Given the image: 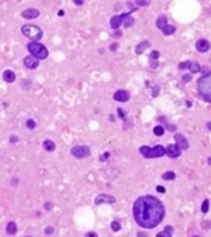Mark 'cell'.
I'll return each mask as SVG.
<instances>
[{
    "mask_svg": "<svg viewBox=\"0 0 211 237\" xmlns=\"http://www.w3.org/2000/svg\"><path fill=\"white\" fill-rule=\"evenodd\" d=\"M132 215L138 226L144 229H152L156 227L165 218V206L158 198L144 195L135 201Z\"/></svg>",
    "mask_w": 211,
    "mask_h": 237,
    "instance_id": "1",
    "label": "cell"
},
{
    "mask_svg": "<svg viewBox=\"0 0 211 237\" xmlns=\"http://www.w3.org/2000/svg\"><path fill=\"white\" fill-rule=\"evenodd\" d=\"M121 35H122V32H121V31H118V30H117V31L113 34V37H114V38H120Z\"/></svg>",
    "mask_w": 211,
    "mask_h": 237,
    "instance_id": "41",
    "label": "cell"
},
{
    "mask_svg": "<svg viewBox=\"0 0 211 237\" xmlns=\"http://www.w3.org/2000/svg\"><path fill=\"white\" fill-rule=\"evenodd\" d=\"M190 63H191V60H185V62H180V63H179V69H180V70H186V69H189V67H190Z\"/></svg>",
    "mask_w": 211,
    "mask_h": 237,
    "instance_id": "25",
    "label": "cell"
},
{
    "mask_svg": "<svg viewBox=\"0 0 211 237\" xmlns=\"http://www.w3.org/2000/svg\"><path fill=\"white\" fill-rule=\"evenodd\" d=\"M17 140H18V139H17L16 136H11V138H10V142H11V143H16Z\"/></svg>",
    "mask_w": 211,
    "mask_h": 237,
    "instance_id": "44",
    "label": "cell"
},
{
    "mask_svg": "<svg viewBox=\"0 0 211 237\" xmlns=\"http://www.w3.org/2000/svg\"><path fill=\"white\" fill-rule=\"evenodd\" d=\"M156 191H158V192H160V194H165V192H166L165 187H162V185H158V187H156Z\"/></svg>",
    "mask_w": 211,
    "mask_h": 237,
    "instance_id": "35",
    "label": "cell"
},
{
    "mask_svg": "<svg viewBox=\"0 0 211 237\" xmlns=\"http://www.w3.org/2000/svg\"><path fill=\"white\" fill-rule=\"evenodd\" d=\"M176 31V27L170 26V24H168V26L165 27L163 30H162V32H163V35H172L173 32Z\"/></svg>",
    "mask_w": 211,
    "mask_h": 237,
    "instance_id": "22",
    "label": "cell"
},
{
    "mask_svg": "<svg viewBox=\"0 0 211 237\" xmlns=\"http://www.w3.org/2000/svg\"><path fill=\"white\" fill-rule=\"evenodd\" d=\"M94 203L96 205H101V203H116V198L108 194H100L94 198Z\"/></svg>",
    "mask_w": 211,
    "mask_h": 237,
    "instance_id": "7",
    "label": "cell"
},
{
    "mask_svg": "<svg viewBox=\"0 0 211 237\" xmlns=\"http://www.w3.org/2000/svg\"><path fill=\"white\" fill-rule=\"evenodd\" d=\"M208 205H210V201L206 199V201L203 202V205H201V212H203V213H207V212H208Z\"/></svg>",
    "mask_w": 211,
    "mask_h": 237,
    "instance_id": "26",
    "label": "cell"
},
{
    "mask_svg": "<svg viewBox=\"0 0 211 237\" xmlns=\"http://www.w3.org/2000/svg\"><path fill=\"white\" fill-rule=\"evenodd\" d=\"M113 98L116 101H118V103H127L130 100V93L127 91V90H117V91L114 93Z\"/></svg>",
    "mask_w": 211,
    "mask_h": 237,
    "instance_id": "10",
    "label": "cell"
},
{
    "mask_svg": "<svg viewBox=\"0 0 211 237\" xmlns=\"http://www.w3.org/2000/svg\"><path fill=\"white\" fill-rule=\"evenodd\" d=\"M70 154L76 158H86L90 156V149L87 146H75L70 149Z\"/></svg>",
    "mask_w": 211,
    "mask_h": 237,
    "instance_id": "6",
    "label": "cell"
},
{
    "mask_svg": "<svg viewBox=\"0 0 211 237\" xmlns=\"http://www.w3.org/2000/svg\"><path fill=\"white\" fill-rule=\"evenodd\" d=\"M44 208H45V211H52L53 203H52V202H45V205H44Z\"/></svg>",
    "mask_w": 211,
    "mask_h": 237,
    "instance_id": "32",
    "label": "cell"
},
{
    "mask_svg": "<svg viewBox=\"0 0 211 237\" xmlns=\"http://www.w3.org/2000/svg\"><path fill=\"white\" fill-rule=\"evenodd\" d=\"M27 237H31V236H27Z\"/></svg>",
    "mask_w": 211,
    "mask_h": 237,
    "instance_id": "50",
    "label": "cell"
},
{
    "mask_svg": "<svg viewBox=\"0 0 211 237\" xmlns=\"http://www.w3.org/2000/svg\"><path fill=\"white\" fill-rule=\"evenodd\" d=\"M162 178H163L165 181H173V180L176 178V174L173 171H166L162 174Z\"/></svg>",
    "mask_w": 211,
    "mask_h": 237,
    "instance_id": "21",
    "label": "cell"
},
{
    "mask_svg": "<svg viewBox=\"0 0 211 237\" xmlns=\"http://www.w3.org/2000/svg\"><path fill=\"white\" fill-rule=\"evenodd\" d=\"M120 229H121V224H120V222L114 220V222L111 223V230H113V232H118Z\"/></svg>",
    "mask_w": 211,
    "mask_h": 237,
    "instance_id": "27",
    "label": "cell"
},
{
    "mask_svg": "<svg viewBox=\"0 0 211 237\" xmlns=\"http://www.w3.org/2000/svg\"><path fill=\"white\" fill-rule=\"evenodd\" d=\"M21 15L24 18H27V20H32V18H38L40 17V11L37 9H27V10H24L21 13Z\"/></svg>",
    "mask_w": 211,
    "mask_h": 237,
    "instance_id": "13",
    "label": "cell"
},
{
    "mask_svg": "<svg viewBox=\"0 0 211 237\" xmlns=\"http://www.w3.org/2000/svg\"><path fill=\"white\" fill-rule=\"evenodd\" d=\"M45 233H47V234H52V233H53V227L48 226V227L45 229Z\"/></svg>",
    "mask_w": 211,
    "mask_h": 237,
    "instance_id": "38",
    "label": "cell"
},
{
    "mask_svg": "<svg viewBox=\"0 0 211 237\" xmlns=\"http://www.w3.org/2000/svg\"><path fill=\"white\" fill-rule=\"evenodd\" d=\"M11 184H13V185H16V184H17V178H13V181H11Z\"/></svg>",
    "mask_w": 211,
    "mask_h": 237,
    "instance_id": "47",
    "label": "cell"
},
{
    "mask_svg": "<svg viewBox=\"0 0 211 237\" xmlns=\"http://www.w3.org/2000/svg\"><path fill=\"white\" fill-rule=\"evenodd\" d=\"M117 48H118V44H113V45H111V48H110V49H111V51H116V49H117Z\"/></svg>",
    "mask_w": 211,
    "mask_h": 237,
    "instance_id": "42",
    "label": "cell"
},
{
    "mask_svg": "<svg viewBox=\"0 0 211 237\" xmlns=\"http://www.w3.org/2000/svg\"><path fill=\"white\" fill-rule=\"evenodd\" d=\"M108 157H110V153H108V152L103 153V156H101V161H106V160H107Z\"/></svg>",
    "mask_w": 211,
    "mask_h": 237,
    "instance_id": "39",
    "label": "cell"
},
{
    "mask_svg": "<svg viewBox=\"0 0 211 237\" xmlns=\"http://www.w3.org/2000/svg\"><path fill=\"white\" fill-rule=\"evenodd\" d=\"M193 237H198V236H193Z\"/></svg>",
    "mask_w": 211,
    "mask_h": 237,
    "instance_id": "49",
    "label": "cell"
},
{
    "mask_svg": "<svg viewBox=\"0 0 211 237\" xmlns=\"http://www.w3.org/2000/svg\"><path fill=\"white\" fill-rule=\"evenodd\" d=\"M6 233L10 234V236L16 234V233H17V224L14 223V222H9L7 226H6Z\"/></svg>",
    "mask_w": 211,
    "mask_h": 237,
    "instance_id": "18",
    "label": "cell"
},
{
    "mask_svg": "<svg viewBox=\"0 0 211 237\" xmlns=\"http://www.w3.org/2000/svg\"><path fill=\"white\" fill-rule=\"evenodd\" d=\"M189 69H190V72H191V75H193V73H198V72L201 70V66L198 65V62H191Z\"/></svg>",
    "mask_w": 211,
    "mask_h": 237,
    "instance_id": "23",
    "label": "cell"
},
{
    "mask_svg": "<svg viewBox=\"0 0 211 237\" xmlns=\"http://www.w3.org/2000/svg\"><path fill=\"white\" fill-rule=\"evenodd\" d=\"M26 125H27L28 129H34V128H35V122H34L32 119H28V121L26 122Z\"/></svg>",
    "mask_w": 211,
    "mask_h": 237,
    "instance_id": "31",
    "label": "cell"
},
{
    "mask_svg": "<svg viewBox=\"0 0 211 237\" xmlns=\"http://www.w3.org/2000/svg\"><path fill=\"white\" fill-rule=\"evenodd\" d=\"M159 51H154V52H151V55H149V60H158L159 58Z\"/></svg>",
    "mask_w": 211,
    "mask_h": 237,
    "instance_id": "28",
    "label": "cell"
},
{
    "mask_svg": "<svg viewBox=\"0 0 211 237\" xmlns=\"http://www.w3.org/2000/svg\"><path fill=\"white\" fill-rule=\"evenodd\" d=\"M198 87V94L200 97L206 101V103H211V75H203L197 81Z\"/></svg>",
    "mask_w": 211,
    "mask_h": 237,
    "instance_id": "2",
    "label": "cell"
},
{
    "mask_svg": "<svg viewBox=\"0 0 211 237\" xmlns=\"http://www.w3.org/2000/svg\"><path fill=\"white\" fill-rule=\"evenodd\" d=\"M165 154H168L170 158H177V157H180L182 150L176 145H168L166 149H165Z\"/></svg>",
    "mask_w": 211,
    "mask_h": 237,
    "instance_id": "9",
    "label": "cell"
},
{
    "mask_svg": "<svg viewBox=\"0 0 211 237\" xmlns=\"http://www.w3.org/2000/svg\"><path fill=\"white\" fill-rule=\"evenodd\" d=\"M149 46H151V42H149V41H142V42H139V44L137 45L135 53H137V55H142Z\"/></svg>",
    "mask_w": 211,
    "mask_h": 237,
    "instance_id": "15",
    "label": "cell"
},
{
    "mask_svg": "<svg viewBox=\"0 0 211 237\" xmlns=\"http://www.w3.org/2000/svg\"><path fill=\"white\" fill-rule=\"evenodd\" d=\"M117 112H118V117L121 119L125 118V114H124V111H122V109H120V108H118V109H117Z\"/></svg>",
    "mask_w": 211,
    "mask_h": 237,
    "instance_id": "37",
    "label": "cell"
},
{
    "mask_svg": "<svg viewBox=\"0 0 211 237\" xmlns=\"http://www.w3.org/2000/svg\"><path fill=\"white\" fill-rule=\"evenodd\" d=\"M166 26H168V18H166V15H159L158 18H156V27H158L159 30H163Z\"/></svg>",
    "mask_w": 211,
    "mask_h": 237,
    "instance_id": "17",
    "label": "cell"
},
{
    "mask_svg": "<svg viewBox=\"0 0 211 237\" xmlns=\"http://www.w3.org/2000/svg\"><path fill=\"white\" fill-rule=\"evenodd\" d=\"M42 147H44L47 152H53V150H55V143H53L51 139H45L44 143H42Z\"/></svg>",
    "mask_w": 211,
    "mask_h": 237,
    "instance_id": "19",
    "label": "cell"
},
{
    "mask_svg": "<svg viewBox=\"0 0 211 237\" xmlns=\"http://www.w3.org/2000/svg\"><path fill=\"white\" fill-rule=\"evenodd\" d=\"M165 230H166V232H169V233H172V230H173V229H172L170 226H168V227H166Z\"/></svg>",
    "mask_w": 211,
    "mask_h": 237,
    "instance_id": "46",
    "label": "cell"
},
{
    "mask_svg": "<svg viewBox=\"0 0 211 237\" xmlns=\"http://www.w3.org/2000/svg\"><path fill=\"white\" fill-rule=\"evenodd\" d=\"M138 237H145V234H142V233H138Z\"/></svg>",
    "mask_w": 211,
    "mask_h": 237,
    "instance_id": "48",
    "label": "cell"
},
{
    "mask_svg": "<svg viewBox=\"0 0 211 237\" xmlns=\"http://www.w3.org/2000/svg\"><path fill=\"white\" fill-rule=\"evenodd\" d=\"M38 65H40V60L35 59L34 56H27V58H24V66H26L28 70H34V69H37Z\"/></svg>",
    "mask_w": 211,
    "mask_h": 237,
    "instance_id": "11",
    "label": "cell"
},
{
    "mask_svg": "<svg viewBox=\"0 0 211 237\" xmlns=\"http://www.w3.org/2000/svg\"><path fill=\"white\" fill-rule=\"evenodd\" d=\"M21 32H23L24 37L30 38L31 42H38V40L42 37V30H41L40 27L32 26V24H26V26H23Z\"/></svg>",
    "mask_w": 211,
    "mask_h": 237,
    "instance_id": "5",
    "label": "cell"
},
{
    "mask_svg": "<svg viewBox=\"0 0 211 237\" xmlns=\"http://www.w3.org/2000/svg\"><path fill=\"white\" fill-rule=\"evenodd\" d=\"M149 65H151V69L155 70L158 67V60H149Z\"/></svg>",
    "mask_w": 211,
    "mask_h": 237,
    "instance_id": "33",
    "label": "cell"
},
{
    "mask_svg": "<svg viewBox=\"0 0 211 237\" xmlns=\"http://www.w3.org/2000/svg\"><path fill=\"white\" fill-rule=\"evenodd\" d=\"M85 237H99V236H97V233H94V232H89V233H86Z\"/></svg>",
    "mask_w": 211,
    "mask_h": 237,
    "instance_id": "40",
    "label": "cell"
},
{
    "mask_svg": "<svg viewBox=\"0 0 211 237\" xmlns=\"http://www.w3.org/2000/svg\"><path fill=\"white\" fill-rule=\"evenodd\" d=\"M75 4H78V6H82V4H83V0H75Z\"/></svg>",
    "mask_w": 211,
    "mask_h": 237,
    "instance_id": "45",
    "label": "cell"
},
{
    "mask_svg": "<svg viewBox=\"0 0 211 237\" xmlns=\"http://www.w3.org/2000/svg\"><path fill=\"white\" fill-rule=\"evenodd\" d=\"M3 79H4V81H7V83H14L16 81V73H14L13 70H4Z\"/></svg>",
    "mask_w": 211,
    "mask_h": 237,
    "instance_id": "16",
    "label": "cell"
},
{
    "mask_svg": "<svg viewBox=\"0 0 211 237\" xmlns=\"http://www.w3.org/2000/svg\"><path fill=\"white\" fill-rule=\"evenodd\" d=\"M139 153L144 156L145 158H156L165 156V147L160 145H156L154 147L149 146H141L139 147Z\"/></svg>",
    "mask_w": 211,
    "mask_h": 237,
    "instance_id": "4",
    "label": "cell"
},
{
    "mask_svg": "<svg viewBox=\"0 0 211 237\" xmlns=\"http://www.w3.org/2000/svg\"><path fill=\"white\" fill-rule=\"evenodd\" d=\"M27 49L31 56H34L35 59L42 60V59H47L48 58V49L45 48V45H42L41 42H30L27 45Z\"/></svg>",
    "mask_w": 211,
    "mask_h": 237,
    "instance_id": "3",
    "label": "cell"
},
{
    "mask_svg": "<svg viewBox=\"0 0 211 237\" xmlns=\"http://www.w3.org/2000/svg\"><path fill=\"white\" fill-rule=\"evenodd\" d=\"M159 94V86H155L154 89H152V97H156Z\"/></svg>",
    "mask_w": 211,
    "mask_h": 237,
    "instance_id": "34",
    "label": "cell"
},
{
    "mask_svg": "<svg viewBox=\"0 0 211 237\" xmlns=\"http://www.w3.org/2000/svg\"><path fill=\"white\" fill-rule=\"evenodd\" d=\"M23 87H24V89H27V87H31V83H28V81H24V83H23Z\"/></svg>",
    "mask_w": 211,
    "mask_h": 237,
    "instance_id": "43",
    "label": "cell"
},
{
    "mask_svg": "<svg viewBox=\"0 0 211 237\" xmlns=\"http://www.w3.org/2000/svg\"><path fill=\"white\" fill-rule=\"evenodd\" d=\"M154 133H155L156 136H162V135L165 133V128H163L162 125H156V126L154 128Z\"/></svg>",
    "mask_w": 211,
    "mask_h": 237,
    "instance_id": "24",
    "label": "cell"
},
{
    "mask_svg": "<svg viewBox=\"0 0 211 237\" xmlns=\"http://www.w3.org/2000/svg\"><path fill=\"white\" fill-rule=\"evenodd\" d=\"M135 4H137L138 7H145V6H149V1H148V0H144V1H142V0H137Z\"/></svg>",
    "mask_w": 211,
    "mask_h": 237,
    "instance_id": "29",
    "label": "cell"
},
{
    "mask_svg": "<svg viewBox=\"0 0 211 237\" xmlns=\"http://www.w3.org/2000/svg\"><path fill=\"white\" fill-rule=\"evenodd\" d=\"M122 24V14H116V15H113L111 18H110V26L113 30H118L120 26Z\"/></svg>",
    "mask_w": 211,
    "mask_h": 237,
    "instance_id": "12",
    "label": "cell"
},
{
    "mask_svg": "<svg viewBox=\"0 0 211 237\" xmlns=\"http://www.w3.org/2000/svg\"><path fill=\"white\" fill-rule=\"evenodd\" d=\"M190 80H191V75H185V76H183V81H185V83H189Z\"/></svg>",
    "mask_w": 211,
    "mask_h": 237,
    "instance_id": "36",
    "label": "cell"
},
{
    "mask_svg": "<svg viewBox=\"0 0 211 237\" xmlns=\"http://www.w3.org/2000/svg\"><path fill=\"white\" fill-rule=\"evenodd\" d=\"M122 24H124V27H131L134 24V18L128 13L122 14Z\"/></svg>",
    "mask_w": 211,
    "mask_h": 237,
    "instance_id": "20",
    "label": "cell"
},
{
    "mask_svg": "<svg viewBox=\"0 0 211 237\" xmlns=\"http://www.w3.org/2000/svg\"><path fill=\"white\" fill-rule=\"evenodd\" d=\"M156 237H172V234L169 232H166V230H162V232H159L156 234Z\"/></svg>",
    "mask_w": 211,
    "mask_h": 237,
    "instance_id": "30",
    "label": "cell"
},
{
    "mask_svg": "<svg viewBox=\"0 0 211 237\" xmlns=\"http://www.w3.org/2000/svg\"><path fill=\"white\" fill-rule=\"evenodd\" d=\"M173 139H174V145L177 146L180 150H186V149H189V142H187V139H186L183 135L176 133V135L173 136Z\"/></svg>",
    "mask_w": 211,
    "mask_h": 237,
    "instance_id": "8",
    "label": "cell"
},
{
    "mask_svg": "<svg viewBox=\"0 0 211 237\" xmlns=\"http://www.w3.org/2000/svg\"><path fill=\"white\" fill-rule=\"evenodd\" d=\"M196 48H197L198 52H208L210 51V42L207 40H198L196 42Z\"/></svg>",
    "mask_w": 211,
    "mask_h": 237,
    "instance_id": "14",
    "label": "cell"
}]
</instances>
